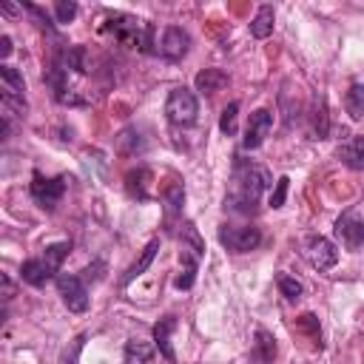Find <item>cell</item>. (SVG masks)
Masks as SVG:
<instances>
[{
	"instance_id": "3957f363",
	"label": "cell",
	"mask_w": 364,
	"mask_h": 364,
	"mask_svg": "<svg viewBox=\"0 0 364 364\" xmlns=\"http://www.w3.org/2000/svg\"><path fill=\"white\" fill-rule=\"evenodd\" d=\"M219 245L230 253H250L262 245V230L256 225H219Z\"/></svg>"
},
{
	"instance_id": "83f0119b",
	"label": "cell",
	"mask_w": 364,
	"mask_h": 364,
	"mask_svg": "<svg viewBox=\"0 0 364 364\" xmlns=\"http://www.w3.org/2000/svg\"><path fill=\"white\" fill-rule=\"evenodd\" d=\"M0 80H3V88H9V91H17V94L26 91L23 74H20L14 65H0Z\"/></svg>"
},
{
	"instance_id": "52a82bcc",
	"label": "cell",
	"mask_w": 364,
	"mask_h": 364,
	"mask_svg": "<svg viewBox=\"0 0 364 364\" xmlns=\"http://www.w3.org/2000/svg\"><path fill=\"white\" fill-rule=\"evenodd\" d=\"M57 290L63 296V304L71 313H85L88 310V287L80 276L74 273H57Z\"/></svg>"
},
{
	"instance_id": "4316f807",
	"label": "cell",
	"mask_w": 364,
	"mask_h": 364,
	"mask_svg": "<svg viewBox=\"0 0 364 364\" xmlns=\"http://www.w3.org/2000/svg\"><path fill=\"white\" fill-rule=\"evenodd\" d=\"M276 284H279V290H282V296H284L287 301H299L301 293H304L301 282H299L296 276H290V273H279V276H276Z\"/></svg>"
},
{
	"instance_id": "9a60e30c",
	"label": "cell",
	"mask_w": 364,
	"mask_h": 364,
	"mask_svg": "<svg viewBox=\"0 0 364 364\" xmlns=\"http://www.w3.org/2000/svg\"><path fill=\"white\" fill-rule=\"evenodd\" d=\"M179 247H182V259L199 262L205 256V242H202V236H199L193 222H182V228H179Z\"/></svg>"
},
{
	"instance_id": "f1b7e54d",
	"label": "cell",
	"mask_w": 364,
	"mask_h": 364,
	"mask_svg": "<svg viewBox=\"0 0 364 364\" xmlns=\"http://www.w3.org/2000/svg\"><path fill=\"white\" fill-rule=\"evenodd\" d=\"M236 117H239V102H228L222 117H219V131L225 136H233L236 134Z\"/></svg>"
},
{
	"instance_id": "7c38bea8",
	"label": "cell",
	"mask_w": 364,
	"mask_h": 364,
	"mask_svg": "<svg viewBox=\"0 0 364 364\" xmlns=\"http://www.w3.org/2000/svg\"><path fill=\"white\" fill-rule=\"evenodd\" d=\"M54 57L65 65V68H71V71H77V74H88L91 71V57H88V48L85 46H57L54 48Z\"/></svg>"
},
{
	"instance_id": "ba28073f",
	"label": "cell",
	"mask_w": 364,
	"mask_h": 364,
	"mask_svg": "<svg viewBox=\"0 0 364 364\" xmlns=\"http://www.w3.org/2000/svg\"><path fill=\"white\" fill-rule=\"evenodd\" d=\"M270 128H273V111L270 108H256L250 114V119H247V128H245V136H242V148L245 151H256L267 139Z\"/></svg>"
},
{
	"instance_id": "d4e9b609",
	"label": "cell",
	"mask_w": 364,
	"mask_h": 364,
	"mask_svg": "<svg viewBox=\"0 0 364 364\" xmlns=\"http://www.w3.org/2000/svg\"><path fill=\"white\" fill-rule=\"evenodd\" d=\"M154 355V347L148 341H139V338H131L125 344V364H148Z\"/></svg>"
},
{
	"instance_id": "5b68a950",
	"label": "cell",
	"mask_w": 364,
	"mask_h": 364,
	"mask_svg": "<svg viewBox=\"0 0 364 364\" xmlns=\"http://www.w3.org/2000/svg\"><path fill=\"white\" fill-rule=\"evenodd\" d=\"M301 256H304V262H307L310 267H316L318 273L336 267V262H338L336 245H333L327 236H321V233H310V236L301 239Z\"/></svg>"
},
{
	"instance_id": "7402d4cb",
	"label": "cell",
	"mask_w": 364,
	"mask_h": 364,
	"mask_svg": "<svg viewBox=\"0 0 364 364\" xmlns=\"http://www.w3.org/2000/svg\"><path fill=\"white\" fill-rule=\"evenodd\" d=\"M162 202H165V219H176L182 213V205H185V188L182 182H171L162 193Z\"/></svg>"
},
{
	"instance_id": "484cf974",
	"label": "cell",
	"mask_w": 364,
	"mask_h": 364,
	"mask_svg": "<svg viewBox=\"0 0 364 364\" xmlns=\"http://www.w3.org/2000/svg\"><path fill=\"white\" fill-rule=\"evenodd\" d=\"M68 250H71V245H68V242H51V245H46L43 259H46V262H48V267L57 273V270L63 267V262H65Z\"/></svg>"
},
{
	"instance_id": "7a4b0ae2",
	"label": "cell",
	"mask_w": 364,
	"mask_h": 364,
	"mask_svg": "<svg viewBox=\"0 0 364 364\" xmlns=\"http://www.w3.org/2000/svg\"><path fill=\"white\" fill-rule=\"evenodd\" d=\"M105 28L114 34L117 43L128 46V48H136L142 54H151L154 51V26L139 20V17H131V14H108V23Z\"/></svg>"
},
{
	"instance_id": "4fadbf2b",
	"label": "cell",
	"mask_w": 364,
	"mask_h": 364,
	"mask_svg": "<svg viewBox=\"0 0 364 364\" xmlns=\"http://www.w3.org/2000/svg\"><path fill=\"white\" fill-rule=\"evenodd\" d=\"M336 156L341 165L353 168V171H364V134H353L347 136L338 148H336Z\"/></svg>"
},
{
	"instance_id": "ac0fdd59",
	"label": "cell",
	"mask_w": 364,
	"mask_h": 364,
	"mask_svg": "<svg viewBox=\"0 0 364 364\" xmlns=\"http://www.w3.org/2000/svg\"><path fill=\"white\" fill-rule=\"evenodd\" d=\"M156 250H159V239H151V242H148V245L142 247V253H139V256H136V259L131 262V267L125 270V276H122V287H125V284H131L134 279H139V276H142V273L148 270V264L154 262Z\"/></svg>"
},
{
	"instance_id": "cb8c5ba5",
	"label": "cell",
	"mask_w": 364,
	"mask_h": 364,
	"mask_svg": "<svg viewBox=\"0 0 364 364\" xmlns=\"http://www.w3.org/2000/svg\"><path fill=\"white\" fill-rule=\"evenodd\" d=\"M344 108L350 119H364V82H353L344 94Z\"/></svg>"
},
{
	"instance_id": "d6986e66",
	"label": "cell",
	"mask_w": 364,
	"mask_h": 364,
	"mask_svg": "<svg viewBox=\"0 0 364 364\" xmlns=\"http://www.w3.org/2000/svg\"><path fill=\"white\" fill-rule=\"evenodd\" d=\"M196 91H202V94H216V91H222L230 80H228V74L222 71V68H205V71H199L196 74Z\"/></svg>"
},
{
	"instance_id": "2e32d148",
	"label": "cell",
	"mask_w": 364,
	"mask_h": 364,
	"mask_svg": "<svg viewBox=\"0 0 364 364\" xmlns=\"http://www.w3.org/2000/svg\"><path fill=\"white\" fill-rule=\"evenodd\" d=\"M54 276V270L48 267V262L40 256V259H26L23 264H20V279L26 282V284H31V287H43L48 279Z\"/></svg>"
},
{
	"instance_id": "e0dca14e",
	"label": "cell",
	"mask_w": 364,
	"mask_h": 364,
	"mask_svg": "<svg viewBox=\"0 0 364 364\" xmlns=\"http://www.w3.org/2000/svg\"><path fill=\"white\" fill-rule=\"evenodd\" d=\"M176 330V316H162L156 324H154V347L168 358V361H173L176 358V353H173V347H171V333Z\"/></svg>"
},
{
	"instance_id": "e575fe53",
	"label": "cell",
	"mask_w": 364,
	"mask_h": 364,
	"mask_svg": "<svg viewBox=\"0 0 364 364\" xmlns=\"http://www.w3.org/2000/svg\"><path fill=\"white\" fill-rule=\"evenodd\" d=\"M0 282H3V299H6V301H9V299H11V296H14V284H11V279H9V276H6V273H3V276H0Z\"/></svg>"
},
{
	"instance_id": "9c48e42d",
	"label": "cell",
	"mask_w": 364,
	"mask_h": 364,
	"mask_svg": "<svg viewBox=\"0 0 364 364\" xmlns=\"http://www.w3.org/2000/svg\"><path fill=\"white\" fill-rule=\"evenodd\" d=\"M336 236L341 239V245L347 250H358L364 247V219L355 210H347L336 219Z\"/></svg>"
},
{
	"instance_id": "1f68e13d",
	"label": "cell",
	"mask_w": 364,
	"mask_h": 364,
	"mask_svg": "<svg viewBox=\"0 0 364 364\" xmlns=\"http://www.w3.org/2000/svg\"><path fill=\"white\" fill-rule=\"evenodd\" d=\"M287 188H290V179H287V176H279V179H276V191L270 193V205H273V208H282V205H284Z\"/></svg>"
},
{
	"instance_id": "30bf717a",
	"label": "cell",
	"mask_w": 364,
	"mask_h": 364,
	"mask_svg": "<svg viewBox=\"0 0 364 364\" xmlns=\"http://www.w3.org/2000/svg\"><path fill=\"white\" fill-rule=\"evenodd\" d=\"M191 48V34L179 26H168L162 31V40H159V54L165 60H182Z\"/></svg>"
},
{
	"instance_id": "277c9868",
	"label": "cell",
	"mask_w": 364,
	"mask_h": 364,
	"mask_svg": "<svg viewBox=\"0 0 364 364\" xmlns=\"http://www.w3.org/2000/svg\"><path fill=\"white\" fill-rule=\"evenodd\" d=\"M196 114H199V100H196V94L191 88L179 85V88H173L168 94V100H165V117H168V122H173V125H191V122H196Z\"/></svg>"
},
{
	"instance_id": "836d02e7",
	"label": "cell",
	"mask_w": 364,
	"mask_h": 364,
	"mask_svg": "<svg viewBox=\"0 0 364 364\" xmlns=\"http://www.w3.org/2000/svg\"><path fill=\"white\" fill-rule=\"evenodd\" d=\"M102 270H105V264H102V262H94V264H88L82 273H85V279H94V282H100V279H102Z\"/></svg>"
},
{
	"instance_id": "6da1fadb",
	"label": "cell",
	"mask_w": 364,
	"mask_h": 364,
	"mask_svg": "<svg viewBox=\"0 0 364 364\" xmlns=\"http://www.w3.org/2000/svg\"><path fill=\"white\" fill-rule=\"evenodd\" d=\"M270 185V173L247 159H239L233 165V176H230V191L225 196V208L233 213H253L259 205V196L264 193V188Z\"/></svg>"
},
{
	"instance_id": "ffe728a7",
	"label": "cell",
	"mask_w": 364,
	"mask_h": 364,
	"mask_svg": "<svg viewBox=\"0 0 364 364\" xmlns=\"http://www.w3.org/2000/svg\"><path fill=\"white\" fill-rule=\"evenodd\" d=\"M310 134L316 139H327L330 134V117H327V102L324 97H316L313 108H310Z\"/></svg>"
},
{
	"instance_id": "44dd1931",
	"label": "cell",
	"mask_w": 364,
	"mask_h": 364,
	"mask_svg": "<svg viewBox=\"0 0 364 364\" xmlns=\"http://www.w3.org/2000/svg\"><path fill=\"white\" fill-rule=\"evenodd\" d=\"M273 20H276L273 6H259V11H256L253 20H250V34H253L256 40H267V37L273 34Z\"/></svg>"
},
{
	"instance_id": "f546056e",
	"label": "cell",
	"mask_w": 364,
	"mask_h": 364,
	"mask_svg": "<svg viewBox=\"0 0 364 364\" xmlns=\"http://www.w3.org/2000/svg\"><path fill=\"white\" fill-rule=\"evenodd\" d=\"M196 264H199V262L182 259V267H179V273H176V279H173V284H176L179 290H191V284H193V279H196Z\"/></svg>"
},
{
	"instance_id": "d590c367",
	"label": "cell",
	"mask_w": 364,
	"mask_h": 364,
	"mask_svg": "<svg viewBox=\"0 0 364 364\" xmlns=\"http://www.w3.org/2000/svg\"><path fill=\"white\" fill-rule=\"evenodd\" d=\"M0 54H3V57H9V54H11V37H9V34H3V37H0Z\"/></svg>"
},
{
	"instance_id": "d6a6232c",
	"label": "cell",
	"mask_w": 364,
	"mask_h": 364,
	"mask_svg": "<svg viewBox=\"0 0 364 364\" xmlns=\"http://www.w3.org/2000/svg\"><path fill=\"white\" fill-rule=\"evenodd\" d=\"M299 327H301V330H307V333H310V338L321 344V330H318V318H316L313 313H304V316L299 318Z\"/></svg>"
},
{
	"instance_id": "5bb4252c",
	"label": "cell",
	"mask_w": 364,
	"mask_h": 364,
	"mask_svg": "<svg viewBox=\"0 0 364 364\" xmlns=\"http://www.w3.org/2000/svg\"><path fill=\"white\" fill-rule=\"evenodd\" d=\"M114 148H117V154H122V156H139V154H145L148 139L142 136V131H139L136 125H128V128H122V131L117 134Z\"/></svg>"
},
{
	"instance_id": "8fae6325",
	"label": "cell",
	"mask_w": 364,
	"mask_h": 364,
	"mask_svg": "<svg viewBox=\"0 0 364 364\" xmlns=\"http://www.w3.org/2000/svg\"><path fill=\"white\" fill-rule=\"evenodd\" d=\"M125 191L136 202H148L154 196V171L145 165H136L134 171L125 173Z\"/></svg>"
},
{
	"instance_id": "8d00e7d4",
	"label": "cell",
	"mask_w": 364,
	"mask_h": 364,
	"mask_svg": "<svg viewBox=\"0 0 364 364\" xmlns=\"http://www.w3.org/2000/svg\"><path fill=\"white\" fill-rule=\"evenodd\" d=\"M0 9H3V14H17V6H11V3H0Z\"/></svg>"
},
{
	"instance_id": "4dcf8cb0",
	"label": "cell",
	"mask_w": 364,
	"mask_h": 364,
	"mask_svg": "<svg viewBox=\"0 0 364 364\" xmlns=\"http://www.w3.org/2000/svg\"><path fill=\"white\" fill-rule=\"evenodd\" d=\"M54 17H57V23H71V20L77 17V3H74V0H60V3H54Z\"/></svg>"
},
{
	"instance_id": "8992f818",
	"label": "cell",
	"mask_w": 364,
	"mask_h": 364,
	"mask_svg": "<svg viewBox=\"0 0 364 364\" xmlns=\"http://www.w3.org/2000/svg\"><path fill=\"white\" fill-rule=\"evenodd\" d=\"M65 182H68V176H43V173H34L31 176V196H34V202L40 208H46V210H54L57 202L65 193Z\"/></svg>"
},
{
	"instance_id": "603a6c76",
	"label": "cell",
	"mask_w": 364,
	"mask_h": 364,
	"mask_svg": "<svg viewBox=\"0 0 364 364\" xmlns=\"http://www.w3.org/2000/svg\"><path fill=\"white\" fill-rule=\"evenodd\" d=\"M253 353H256V358L262 364H273V358H276V338H273V333L259 327L256 330V341H253Z\"/></svg>"
}]
</instances>
